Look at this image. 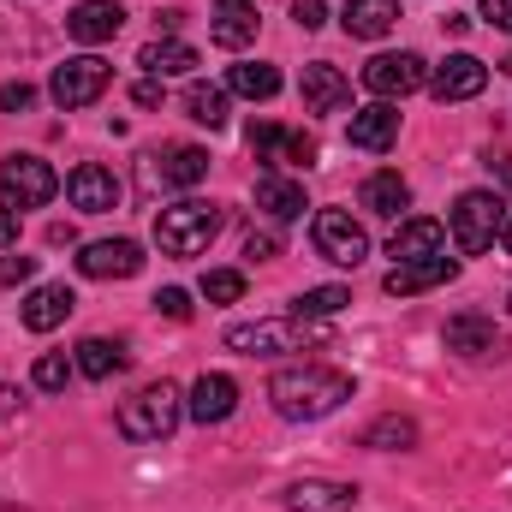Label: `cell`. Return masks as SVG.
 <instances>
[{
    "label": "cell",
    "instance_id": "6da1fadb",
    "mask_svg": "<svg viewBox=\"0 0 512 512\" xmlns=\"http://www.w3.org/2000/svg\"><path fill=\"white\" fill-rule=\"evenodd\" d=\"M346 399H352V376L322 370V364H304V370H274V382H268V405H274L286 423H316V417L340 411Z\"/></svg>",
    "mask_w": 512,
    "mask_h": 512
},
{
    "label": "cell",
    "instance_id": "7a4b0ae2",
    "mask_svg": "<svg viewBox=\"0 0 512 512\" xmlns=\"http://www.w3.org/2000/svg\"><path fill=\"white\" fill-rule=\"evenodd\" d=\"M221 227H227V209H215V203H173V209L155 215V245H161V256H203Z\"/></svg>",
    "mask_w": 512,
    "mask_h": 512
},
{
    "label": "cell",
    "instance_id": "3957f363",
    "mask_svg": "<svg viewBox=\"0 0 512 512\" xmlns=\"http://www.w3.org/2000/svg\"><path fill=\"white\" fill-rule=\"evenodd\" d=\"M179 417H185L179 387L173 382H149V387H137L126 405H120V435H126V441H167V435L179 429Z\"/></svg>",
    "mask_w": 512,
    "mask_h": 512
},
{
    "label": "cell",
    "instance_id": "277c9868",
    "mask_svg": "<svg viewBox=\"0 0 512 512\" xmlns=\"http://www.w3.org/2000/svg\"><path fill=\"white\" fill-rule=\"evenodd\" d=\"M322 340H328V322H310V316H286V322H239V328H227V346L245 352V358L304 352V346H322Z\"/></svg>",
    "mask_w": 512,
    "mask_h": 512
},
{
    "label": "cell",
    "instance_id": "5b68a950",
    "mask_svg": "<svg viewBox=\"0 0 512 512\" xmlns=\"http://www.w3.org/2000/svg\"><path fill=\"white\" fill-rule=\"evenodd\" d=\"M501 221H507V203H501L495 191H465V197L453 203V245L465 256L489 251V245L501 239Z\"/></svg>",
    "mask_w": 512,
    "mask_h": 512
},
{
    "label": "cell",
    "instance_id": "8992f818",
    "mask_svg": "<svg viewBox=\"0 0 512 512\" xmlns=\"http://www.w3.org/2000/svg\"><path fill=\"white\" fill-rule=\"evenodd\" d=\"M54 191H60V173L42 155H6L0 161V197H6V209H42Z\"/></svg>",
    "mask_w": 512,
    "mask_h": 512
},
{
    "label": "cell",
    "instance_id": "52a82bcc",
    "mask_svg": "<svg viewBox=\"0 0 512 512\" xmlns=\"http://www.w3.org/2000/svg\"><path fill=\"white\" fill-rule=\"evenodd\" d=\"M108 84H114V66H108V60H96V54H78V60L54 66V78H48V96H54L60 108H90V102H96Z\"/></svg>",
    "mask_w": 512,
    "mask_h": 512
},
{
    "label": "cell",
    "instance_id": "ba28073f",
    "mask_svg": "<svg viewBox=\"0 0 512 512\" xmlns=\"http://www.w3.org/2000/svg\"><path fill=\"white\" fill-rule=\"evenodd\" d=\"M423 84H429V60L411 54V48H399V54H376V60L364 66V90L382 96V102H399V96H411V90H423Z\"/></svg>",
    "mask_w": 512,
    "mask_h": 512
},
{
    "label": "cell",
    "instance_id": "9c48e42d",
    "mask_svg": "<svg viewBox=\"0 0 512 512\" xmlns=\"http://www.w3.org/2000/svg\"><path fill=\"white\" fill-rule=\"evenodd\" d=\"M316 251L328 256V262H340V268H358L370 256V233L346 209H322L316 215Z\"/></svg>",
    "mask_w": 512,
    "mask_h": 512
},
{
    "label": "cell",
    "instance_id": "30bf717a",
    "mask_svg": "<svg viewBox=\"0 0 512 512\" xmlns=\"http://www.w3.org/2000/svg\"><path fill=\"white\" fill-rule=\"evenodd\" d=\"M137 268H143V245L137 239H96L78 256V274H90V280H131Z\"/></svg>",
    "mask_w": 512,
    "mask_h": 512
},
{
    "label": "cell",
    "instance_id": "8fae6325",
    "mask_svg": "<svg viewBox=\"0 0 512 512\" xmlns=\"http://www.w3.org/2000/svg\"><path fill=\"white\" fill-rule=\"evenodd\" d=\"M483 84H489V66L477 54H453V60H441L429 72L435 102H471V96H483Z\"/></svg>",
    "mask_w": 512,
    "mask_h": 512
},
{
    "label": "cell",
    "instance_id": "7c38bea8",
    "mask_svg": "<svg viewBox=\"0 0 512 512\" xmlns=\"http://www.w3.org/2000/svg\"><path fill=\"white\" fill-rule=\"evenodd\" d=\"M185 411H191V423H227L233 411H239V382L233 376H221V370H209V376H197L191 382V399H185Z\"/></svg>",
    "mask_w": 512,
    "mask_h": 512
},
{
    "label": "cell",
    "instance_id": "4fadbf2b",
    "mask_svg": "<svg viewBox=\"0 0 512 512\" xmlns=\"http://www.w3.org/2000/svg\"><path fill=\"white\" fill-rule=\"evenodd\" d=\"M453 274H459V262L447 251H435V256H417V262H393L382 286L393 298H411V292H429V286H441V280H453Z\"/></svg>",
    "mask_w": 512,
    "mask_h": 512
},
{
    "label": "cell",
    "instance_id": "5bb4252c",
    "mask_svg": "<svg viewBox=\"0 0 512 512\" xmlns=\"http://www.w3.org/2000/svg\"><path fill=\"white\" fill-rule=\"evenodd\" d=\"M120 24H126V6L120 0H84V6H72L66 12V36L72 42H114L120 36Z\"/></svg>",
    "mask_w": 512,
    "mask_h": 512
},
{
    "label": "cell",
    "instance_id": "9a60e30c",
    "mask_svg": "<svg viewBox=\"0 0 512 512\" xmlns=\"http://www.w3.org/2000/svg\"><path fill=\"white\" fill-rule=\"evenodd\" d=\"M66 197H72V209H84V215H108V209L120 203V179H114L108 167L84 161V167H72V179H66Z\"/></svg>",
    "mask_w": 512,
    "mask_h": 512
},
{
    "label": "cell",
    "instance_id": "2e32d148",
    "mask_svg": "<svg viewBox=\"0 0 512 512\" xmlns=\"http://www.w3.org/2000/svg\"><path fill=\"white\" fill-rule=\"evenodd\" d=\"M441 340H447V352H459V358H501V352H507V334H501L489 316H453Z\"/></svg>",
    "mask_w": 512,
    "mask_h": 512
},
{
    "label": "cell",
    "instance_id": "e0dca14e",
    "mask_svg": "<svg viewBox=\"0 0 512 512\" xmlns=\"http://www.w3.org/2000/svg\"><path fill=\"white\" fill-rule=\"evenodd\" d=\"M292 512H352L358 507V489L352 483H334V477H304L280 495Z\"/></svg>",
    "mask_w": 512,
    "mask_h": 512
},
{
    "label": "cell",
    "instance_id": "ac0fdd59",
    "mask_svg": "<svg viewBox=\"0 0 512 512\" xmlns=\"http://www.w3.org/2000/svg\"><path fill=\"white\" fill-rule=\"evenodd\" d=\"M346 102H352V84L340 66H328V60L304 66V114H340Z\"/></svg>",
    "mask_w": 512,
    "mask_h": 512
},
{
    "label": "cell",
    "instance_id": "d6986e66",
    "mask_svg": "<svg viewBox=\"0 0 512 512\" xmlns=\"http://www.w3.org/2000/svg\"><path fill=\"white\" fill-rule=\"evenodd\" d=\"M78 310V298H72V286H60V280H48V286H36L30 298H24V310H18V322L30 328V334H48V328H60L66 316Z\"/></svg>",
    "mask_w": 512,
    "mask_h": 512
},
{
    "label": "cell",
    "instance_id": "ffe728a7",
    "mask_svg": "<svg viewBox=\"0 0 512 512\" xmlns=\"http://www.w3.org/2000/svg\"><path fill=\"white\" fill-rule=\"evenodd\" d=\"M393 24H399V0H346L340 6V30L358 42H382Z\"/></svg>",
    "mask_w": 512,
    "mask_h": 512
},
{
    "label": "cell",
    "instance_id": "44dd1931",
    "mask_svg": "<svg viewBox=\"0 0 512 512\" xmlns=\"http://www.w3.org/2000/svg\"><path fill=\"white\" fill-rule=\"evenodd\" d=\"M256 0H215V24H209V36L221 42V48H251L256 42Z\"/></svg>",
    "mask_w": 512,
    "mask_h": 512
},
{
    "label": "cell",
    "instance_id": "7402d4cb",
    "mask_svg": "<svg viewBox=\"0 0 512 512\" xmlns=\"http://www.w3.org/2000/svg\"><path fill=\"white\" fill-rule=\"evenodd\" d=\"M447 245V227L441 221H399L393 239H387V256L393 262H417V256H435Z\"/></svg>",
    "mask_w": 512,
    "mask_h": 512
},
{
    "label": "cell",
    "instance_id": "603a6c76",
    "mask_svg": "<svg viewBox=\"0 0 512 512\" xmlns=\"http://www.w3.org/2000/svg\"><path fill=\"white\" fill-rule=\"evenodd\" d=\"M352 149H393V137H399V114H393V102H376V108H358L352 114Z\"/></svg>",
    "mask_w": 512,
    "mask_h": 512
},
{
    "label": "cell",
    "instance_id": "cb8c5ba5",
    "mask_svg": "<svg viewBox=\"0 0 512 512\" xmlns=\"http://www.w3.org/2000/svg\"><path fill=\"white\" fill-rule=\"evenodd\" d=\"M256 209H268V221H298L310 203H304V185H298V179L262 173V179H256Z\"/></svg>",
    "mask_w": 512,
    "mask_h": 512
},
{
    "label": "cell",
    "instance_id": "d4e9b609",
    "mask_svg": "<svg viewBox=\"0 0 512 512\" xmlns=\"http://www.w3.org/2000/svg\"><path fill=\"white\" fill-rule=\"evenodd\" d=\"M78 376H90V382H108V376H120L131 364V352L120 340H102V334H90V340H78Z\"/></svg>",
    "mask_w": 512,
    "mask_h": 512
},
{
    "label": "cell",
    "instance_id": "484cf974",
    "mask_svg": "<svg viewBox=\"0 0 512 512\" xmlns=\"http://www.w3.org/2000/svg\"><path fill=\"white\" fill-rule=\"evenodd\" d=\"M137 66H143L149 78H173V72H191V66H197V48L179 42V36H155V42L137 54Z\"/></svg>",
    "mask_w": 512,
    "mask_h": 512
},
{
    "label": "cell",
    "instance_id": "4316f807",
    "mask_svg": "<svg viewBox=\"0 0 512 512\" xmlns=\"http://www.w3.org/2000/svg\"><path fill=\"white\" fill-rule=\"evenodd\" d=\"M364 209H370V215H399V209H411V185H405L399 173H370V179H364Z\"/></svg>",
    "mask_w": 512,
    "mask_h": 512
},
{
    "label": "cell",
    "instance_id": "83f0119b",
    "mask_svg": "<svg viewBox=\"0 0 512 512\" xmlns=\"http://www.w3.org/2000/svg\"><path fill=\"white\" fill-rule=\"evenodd\" d=\"M203 173H209V149H197V143H173L161 155V179L167 185H197Z\"/></svg>",
    "mask_w": 512,
    "mask_h": 512
},
{
    "label": "cell",
    "instance_id": "f1b7e54d",
    "mask_svg": "<svg viewBox=\"0 0 512 512\" xmlns=\"http://www.w3.org/2000/svg\"><path fill=\"white\" fill-rule=\"evenodd\" d=\"M346 304H352V292H346V286H310V292H298V298H292V316L328 322V316H340Z\"/></svg>",
    "mask_w": 512,
    "mask_h": 512
},
{
    "label": "cell",
    "instance_id": "f546056e",
    "mask_svg": "<svg viewBox=\"0 0 512 512\" xmlns=\"http://www.w3.org/2000/svg\"><path fill=\"white\" fill-rule=\"evenodd\" d=\"M364 447H376V453H405V447H417V423H411V417H376V423L364 429Z\"/></svg>",
    "mask_w": 512,
    "mask_h": 512
},
{
    "label": "cell",
    "instance_id": "4dcf8cb0",
    "mask_svg": "<svg viewBox=\"0 0 512 512\" xmlns=\"http://www.w3.org/2000/svg\"><path fill=\"white\" fill-rule=\"evenodd\" d=\"M185 114L209 131L227 126V90H221V84H191V90H185Z\"/></svg>",
    "mask_w": 512,
    "mask_h": 512
},
{
    "label": "cell",
    "instance_id": "1f68e13d",
    "mask_svg": "<svg viewBox=\"0 0 512 512\" xmlns=\"http://www.w3.org/2000/svg\"><path fill=\"white\" fill-rule=\"evenodd\" d=\"M227 90H233V96H251V102H268V96L280 90V72H274V66H262V60L233 66V72H227Z\"/></svg>",
    "mask_w": 512,
    "mask_h": 512
},
{
    "label": "cell",
    "instance_id": "d6a6232c",
    "mask_svg": "<svg viewBox=\"0 0 512 512\" xmlns=\"http://www.w3.org/2000/svg\"><path fill=\"white\" fill-rule=\"evenodd\" d=\"M203 298L209 304H239L245 298V274L239 268H209L203 274Z\"/></svg>",
    "mask_w": 512,
    "mask_h": 512
},
{
    "label": "cell",
    "instance_id": "836d02e7",
    "mask_svg": "<svg viewBox=\"0 0 512 512\" xmlns=\"http://www.w3.org/2000/svg\"><path fill=\"white\" fill-rule=\"evenodd\" d=\"M72 358H60V352H48V358H36V370H30V382L42 387V393H60V387L72 382Z\"/></svg>",
    "mask_w": 512,
    "mask_h": 512
},
{
    "label": "cell",
    "instance_id": "e575fe53",
    "mask_svg": "<svg viewBox=\"0 0 512 512\" xmlns=\"http://www.w3.org/2000/svg\"><path fill=\"white\" fill-rule=\"evenodd\" d=\"M280 155L298 161V167H310V161H316V137H310V131H280Z\"/></svg>",
    "mask_w": 512,
    "mask_h": 512
},
{
    "label": "cell",
    "instance_id": "d590c367",
    "mask_svg": "<svg viewBox=\"0 0 512 512\" xmlns=\"http://www.w3.org/2000/svg\"><path fill=\"white\" fill-rule=\"evenodd\" d=\"M155 310H161V316H173V322H191V292L161 286V292H155Z\"/></svg>",
    "mask_w": 512,
    "mask_h": 512
},
{
    "label": "cell",
    "instance_id": "8d00e7d4",
    "mask_svg": "<svg viewBox=\"0 0 512 512\" xmlns=\"http://www.w3.org/2000/svg\"><path fill=\"white\" fill-rule=\"evenodd\" d=\"M251 155H256V161L280 155V126H274V120H256V126H251Z\"/></svg>",
    "mask_w": 512,
    "mask_h": 512
},
{
    "label": "cell",
    "instance_id": "74e56055",
    "mask_svg": "<svg viewBox=\"0 0 512 512\" xmlns=\"http://www.w3.org/2000/svg\"><path fill=\"white\" fill-rule=\"evenodd\" d=\"M36 274V256H0V286H18V280H30Z\"/></svg>",
    "mask_w": 512,
    "mask_h": 512
},
{
    "label": "cell",
    "instance_id": "f35d334b",
    "mask_svg": "<svg viewBox=\"0 0 512 512\" xmlns=\"http://www.w3.org/2000/svg\"><path fill=\"white\" fill-rule=\"evenodd\" d=\"M30 102H36V90H30L24 78H18V84H0V108H6V114H24Z\"/></svg>",
    "mask_w": 512,
    "mask_h": 512
},
{
    "label": "cell",
    "instance_id": "ab89813d",
    "mask_svg": "<svg viewBox=\"0 0 512 512\" xmlns=\"http://www.w3.org/2000/svg\"><path fill=\"white\" fill-rule=\"evenodd\" d=\"M292 18H298V30H322V24H328L322 0H292Z\"/></svg>",
    "mask_w": 512,
    "mask_h": 512
},
{
    "label": "cell",
    "instance_id": "60d3db41",
    "mask_svg": "<svg viewBox=\"0 0 512 512\" xmlns=\"http://www.w3.org/2000/svg\"><path fill=\"white\" fill-rule=\"evenodd\" d=\"M245 256H251V262H268V256H280V233H251V239H245Z\"/></svg>",
    "mask_w": 512,
    "mask_h": 512
},
{
    "label": "cell",
    "instance_id": "b9f144b4",
    "mask_svg": "<svg viewBox=\"0 0 512 512\" xmlns=\"http://www.w3.org/2000/svg\"><path fill=\"white\" fill-rule=\"evenodd\" d=\"M483 18H489L495 30H512V0H483Z\"/></svg>",
    "mask_w": 512,
    "mask_h": 512
},
{
    "label": "cell",
    "instance_id": "7bdbcfd3",
    "mask_svg": "<svg viewBox=\"0 0 512 512\" xmlns=\"http://www.w3.org/2000/svg\"><path fill=\"white\" fill-rule=\"evenodd\" d=\"M0 251H18V209H0Z\"/></svg>",
    "mask_w": 512,
    "mask_h": 512
},
{
    "label": "cell",
    "instance_id": "ee69618b",
    "mask_svg": "<svg viewBox=\"0 0 512 512\" xmlns=\"http://www.w3.org/2000/svg\"><path fill=\"white\" fill-rule=\"evenodd\" d=\"M131 102H137V108H161V84H155V78H143V84L131 90Z\"/></svg>",
    "mask_w": 512,
    "mask_h": 512
},
{
    "label": "cell",
    "instance_id": "f6af8a7d",
    "mask_svg": "<svg viewBox=\"0 0 512 512\" xmlns=\"http://www.w3.org/2000/svg\"><path fill=\"white\" fill-rule=\"evenodd\" d=\"M18 405H24V399H18V387H6V382H0V417H12Z\"/></svg>",
    "mask_w": 512,
    "mask_h": 512
},
{
    "label": "cell",
    "instance_id": "bcb514c9",
    "mask_svg": "<svg viewBox=\"0 0 512 512\" xmlns=\"http://www.w3.org/2000/svg\"><path fill=\"white\" fill-rule=\"evenodd\" d=\"M501 245L512 251V209H507V221H501Z\"/></svg>",
    "mask_w": 512,
    "mask_h": 512
},
{
    "label": "cell",
    "instance_id": "7dc6e473",
    "mask_svg": "<svg viewBox=\"0 0 512 512\" xmlns=\"http://www.w3.org/2000/svg\"><path fill=\"white\" fill-rule=\"evenodd\" d=\"M501 179H507V185H512V155H507V161H501Z\"/></svg>",
    "mask_w": 512,
    "mask_h": 512
},
{
    "label": "cell",
    "instance_id": "c3c4849f",
    "mask_svg": "<svg viewBox=\"0 0 512 512\" xmlns=\"http://www.w3.org/2000/svg\"><path fill=\"white\" fill-rule=\"evenodd\" d=\"M501 72H512V54H507V60H501Z\"/></svg>",
    "mask_w": 512,
    "mask_h": 512
},
{
    "label": "cell",
    "instance_id": "681fc988",
    "mask_svg": "<svg viewBox=\"0 0 512 512\" xmlns=\"http://www.w3.org/2000/svg\"><path fill=\"white\" fill-rule=\"evenodd\" d=\"M507 310H512V298H507Z\"/></svg>",
    "mask_w": 512,
    "mask_h": 512
}]
</instances>
